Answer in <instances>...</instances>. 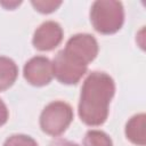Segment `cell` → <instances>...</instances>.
<instances>
[{"label":"cell","mask_w":146,"mask_h":146,"mask_svg":"<svg viewBox=\"0 0 146 146\" xmlns=\"http://www.w3.org/2000/svg\"><path fill=\"white\" fill-rule=\"evenodd\" d=\"M115 92L113 79L104 72L90 73L81 88L79 116L87 125H100L108 115V105Z\"/></svg>","instance_id":"obj_1"},{"label":"cell","mask_w":146,"mask_h":146,"mask_svg":"<svg viewBox=\"0 0 146 146\" xmlns=\"http://www.w3.org/2000/svg\"><path fill=\"white\" fill-rule=\"evenodd\" d=\"M90 21L94 29L103 34L117 32L124 21L123 6L119 1L98 0L90 9Z\"/></svg>","instance_id":"obj_2"},{"label":"cell","mask_w":146,"mask_h":146,"mask_svg":"<svg viewBox=\"0 0 146 146\" xmlns=\"http://www.w3.org/2000/svg\"><path fill=\"white\" fill-rule=\"evenodd\" d=\"M73 120L72 107L65 102H52L48 104L40 115V127L50 136L63 133Z\"/></svg>","instance_id":"obj_3"},{"label":"cell","mask_w":146,"mask_h":146,"mask_svg":"<svg viewBox=\"0 0 146 146\" xmlns=\"http://www.w3.org/2000/svg\"><path fill=\"white\" fill-rule=\"evenodd\" d=\"M52 74L64 84H75L87 72L88 65L79 62L74 57L60 50L55 56L52 63Z\"/></svg>","instance_id":"obj_4"},{"label":"cell","mask_w":146,"mask_h":146,"mask_svg":"<svg viewBox=\"0 0 146 146\" xmlns=\"http://www.w3.org/2000/svg\"><path fill=\"white\" fill-rule=\"evenodd\" d=\"M63 50L84 65H88L98 54V43L94 35L79 33L68 39L66 47Z\"/></svg>","instance_id":"obj_5"},{"label":"cell","mask_w":146,"mask_h":146,"mask_svg":"<svg viewBox=\"0 0 146 146\" xmlns=\"http://www.w3.org/2000/svg\"><path fill=\"white\" fill-rule=\"evenodd\" d=\"M25 80L35 87H42L48 84L52 79V65L47 57L36 56L31 58L24 65Z\"/></svg>","instance_id":"obj_6"},{"label":"cell","mask_w":146,"mask_h":146,"mask_svg":"<svg viewBox=\"0 0 146 146\" xmlns=\"http://www.w3.org/2000/svg\"><path fill=\"white\" fill-rule=\"evenodd\" d=\"M63 39V30L60 25L54 21L42 23L34 32L33 46L38 50L48 51L56 48Z\"/></svg>","instance_id":"obj_7"},{"label":"cell","mask_w":146,"mask_h":146,"mask_svg":"<svg viewBox=\"0 0 146 146\" xmlns=\"http://www.w3.org/2000/svg\"><path fill=\"white\" fill-rule=\"evenodd\" d=\"M145 121H146V115L144 113H140L132 116L125 125V136L135 145L145 146L146 144Z\"/></svg>","instance_id":"obj_8"},{"label":"cell","mask_w":146,"mask_h":146,"mask_svg":"<svg viewBox=\"0 0 146 146\" xmlns=\"http://www.w3.org/2000/svg\"><path fill=\"white\" fill-rule=\"evenodd\" d=\"M18 68L15 62L8 57L0 56V91L11 87L17 79Z\"/></svg>","instance_id":"obj_9"},{"label":"cell","mask_w":146,"mask_h":146,"mask_svg":"<svg viewBox=\"0 0 146 146\" xmlns=\"http://www.w3.org/2000/svg\"><path fill=\"white\" fill-rule=\"evenodd\" d=\"M84 146H113L112 139L100 130H89L83 138Z\"/></svg>","instance_id":"obj_10"},{"label":"cell","mask_w":146,"mask_h":146,"mask_svg":"<svg viewBox=\"0 0 146 146\" xmlns=\"http://www.w3.org/2000/svg\"><path fill=\"white\" fill-rule=\"evenodd\" d=\"M3 146H38L36 141L26 135H13L6 139Z\"/></svg>","instance_id":"obj_11"},{"label":"cell","mask_w":146,"mask_h":146,"mask_svg":"<svg viewBox=\"0 0 146 146\" xmlns=\"http://www.w3.org/2000/svg\"><path fill=\"white\" fill-rule=\"evenodd\" d=\"M32 6L40 13L49 14L60 6V1H32Z\"/></svg>","instance_id":"obj_12"},{"label":"cell","mask_w":146,"mask_h":146,"mask_svg":"<svg viewBox=\"0 0 146 146\" xmlns=\"http://www.w3.org/2000/svg\"><path fill=\"white\" fill-rule=\"evenodd\" d=\"M8 120V110L5 103L0 99V125L5 124Z\"/></svg>","instance_id":"obj_13"},{"label":"cell","mask_w":146,"mask_h":146,"mask_svg":"<svg viewBox=\"0 0 146 146\" xmlns=\"http://www.w3.org/2000/svg\"><path fill=\"white\" fill-rule=\"evenodd\" d=\"M49 146H79V145L75 144V143H73V141L63 139V138H57V139H54L50 143Z\"/></svg>","instance_id":"obj_14"}]
</instances>
